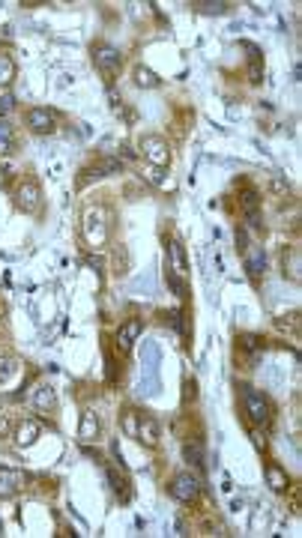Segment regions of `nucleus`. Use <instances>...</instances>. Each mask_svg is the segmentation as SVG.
Segmentation results:
<instances>
[{
    "mask_svg": "<svg viewBox=\"0 0 302 538\" xmlns=\"http://www.w3.org/2000/svg\"><path fill=\"white\" fill-rule=\"evenodd\" d=\"M135 84L138 87H144V90H156L159 87V75H156L153 69H147V66H135Z\"/></svg>",
    "mask_w": 302,
    "mask_h": 538,
    "instance_id": "obj_24",
    "label": "nucleus"
},
{
    "mask_svg": "<svg viewBox=\"0 0 302 538\" xmlns=\"http://www.w3.org/2000/svg\"><path fill=\"white\" fill-rule=\"evenodd\" d=\"M108 482H111V488H114V493H117L120 502L132 500V485H129L126 475H117V470H108Z\"/></svg>",
    "mask_w": 302,
    "mask_h": 538,
    "instance_id": "obj_21",
    "label": "nucleus"
},
{
    "mask_svg": "<svg viewBox=\"0 0 302 538\" xmlns=\"http://www.w3.org/2000/svg\"><path fill=\"white\" fill-rule=\"evenodd\" d=\"M141 332H144V320L141 317H129L126 323H120V329H117V350L123 356L132 353V347L141 338Z\"/></svg>",
    "mask_w": 302,
    "mask_h": 538,
    "instance_id": "obj_8",
    "label": "nucleus"
},
{
    "mask_svg": "<svg viewBox=\"0 0 302 538\" xmlns=\"http://www.w3.org/2000/svg\"><path fill=\"white\" fill-rule=\"evenodd\" d=\"M16 150V132H12V126L0 117V156H9Z\"/></svg>",
    "mask_w": 302,
    "mask_h": 538,
    "instance_id": "obj_25",
    "label": "nucleus"
},
{
    "mask_svg": "<svg viewBox=\"0 0 302 538\" xmlns=\"http://www.w3.org/2000/svg\"><path fill=\"white\" fill-rule=\"evenodd\" d=\"M227 6H231V4H225V0H215V4H212V0H207V4H204V0H195V4H192V9H198V12H227Z\"/></svg>",
    "mask_w": 302,
    "mask_h": 538,
    "instance_id": "obj_28",
    "label": "nucleus"
},
{
    "mask_svg": "<svg viewBox=\"0 0 302 538\" xmlns=\"http://www.w3.org/2000/svg\"><path fill=\"white\" fill-rule=\"evenodd\" d=\"M266 485L276 493H284L291 488V478H287V473L279 467V463H266Z\"/></svg>",
    "mask_w": 302,
    "mask_h": 538,
    "instance_id": "obj_19",
    "label": "nucleus"
},
{
    "mask_svg": "<svg viewBox=\"0 0 302 538\" xmlns=\"http://www.w3.org/2000/svg\"><path fill=\"white\" fill-rule=\"evenodd\" d=\"M242 48L249 51V81H252V84H261V81H264V60H261V48L249 45V42H242Z\"/></svg>",
    "mask_w": 302,
    "mask_h": 538,
    "instance_id": "obj_18",
    "label": "nucleus"
},
{
    "mask_svg": "<svg viewBox=\"0 0 302 538\" xmlns=\"http://www.w3.org/2000/svg\"><path fill=\"white\" fill-rule=\"evenodd\" d=\"M21 371L18 365V359H12V356H0V386H6L16 380V374Z\"/></svg>",
    "mask_w": 302,
    "mask_h": 538,
    "instance_id": "obj_23",
    "label": "nucleus"
},
{
    "mask_svg": "<svg viewBox=\"0 0 302 538\" xmlns=\"http://www.w3.org/2000/svg\"><path fill=\"white\" fill-rule=\"evenodd\" d=\"M252 440H254V446H257V448H266V440H264V434H257V431H254V434H252Z\"/></svg>",
    "mask_w": 302,
    "mask_h": 538,
    "instance_id": "obj_32",
    "label": "nucleus"
},
{
    "mask_svg": "<svg viewBox=\"0 0 302 538\" xmlns=\"http://www.w3.org/2000/svg\"><path fill=\"white\" fill-rule=\"evenodd\" d=\"M183 458H185L189 467H195L198 473H204V443H200V440L183 443Z\"/></svg>",
    "mask_w": 302,
    "mask_h": 538,
    "instance_id": "obj_17",
    "label": "nucleus"
},
{
    "mask_svg": "<svg viewBox=\"0 0 302 538\" xmlns=\"http://www.w3.org/2000/svg\"><path fill=\"white\" fill-rule=\"evenodd\" d=\"M239 203H242V215H246L249 227L254 230V234H261V230H264V222H261V195H257L254 188H246L242 198H239Z\"/></svg>",
    "mask_w": 302,
    "mask_h": 538,
    "instance_id": "obj_9",
    "label": "nucleus"
},
{
    "mask_svg": "<svg viewBox=\"0 0 302 538\" xmlns=\"http://www.w3.org/2000/svg\"><path fill=\"white\" fill-rule=\"evenodd\" d=\"M12 108H16V96L4 93V96H0V117H4V114H9Z\"/></svg>",
    "mask_w": 302,
    "mask_h": 538,
    "instance_id": "obj_30",
    "label": "nucleus"
},
{
    "mask_svg": "<svg viewBox=\"0 0 302 538\" xmlns=\"http://www.w3.org/2000/svg\"><path fill=\"white\" fill-rule=\"evenodd\" d=\"M12 440H16L18 448H31L39 440V425L33 419H21L16 428H12Z\"/></svg>",
    "mask_w": 302,
    "mask_h": 538,
    "instance_id": "obj_12",
    "label": "nucleus"
},
{
    "mask_svg": "<svg viewBox=\"0 0 302 538\" xmlns=\"http://www.w3.org/2000/svg\"><path fill=\"white\" fill-rule=\"evenodd\" d=\"M239 398H242V407H246V416H249L252 425L254 428H266L272 421V407H269L264 392H257L249 383H239Z\"/></svg>",
    "mask_w": 302,
    "mask_h": 538,
    "instance_id": "obj_2",
    "label": "nucleus"
},
{
    "mask_svg": "<svg viewBox=\"0 0 302 538\" xmlns=\"http://www.w3.org/2000/svg\"><path fill=\"white\" fill-rule=\"evenodd\" d=\"M279 329H291V332H299V314L296 311H291V314H281L279 320Z\"/></svg>",
    "mask_w": 302,
    "mask_h": 538,
    "instance_id": "obj_29",
    "label": "nucleus"
},
{
    "mask_svg": "<svg viewBox=\"0 0 302 538\" xmlns=\"http://www.w3.org/2000/svg\"><path fill=\"white\" fill-rule=\"evenodd\" d=\"M102 434V421H99L96 410H84L81 413V425H78V440L81 443H96Z\"/></svg>",
    "mask_w": 302,
    "mask_h": 538,
    "instance_id": "obj_11",
    "label": "nucleus"
},
{
    "mask_svg": "<svg viewBox=\"0 0 302 538\" xmlns=\"http://www.w3.org/2000/svg\"><path fill=\"white\" fill-rule=\"evenodd\" d=\"M31 404L36 407L39 413H51L54 407H57V395H54V389L48 383H36L33 392H31Z\"/></svg>",
    "mask_w": 302,
    "mask_h": 538,
    "instance_id": "obj_14",
    "label": "nucleus"
},
{
    "mask_svg": "<svg viewBox=\"0 0 302 538\" xmlns=\"http://www.w3.org/2000/svg\"><path fill=\"white\" fill-rule=\"evenodd\" d=\"M138 419H141L138 410H123V416H120V428H123L126 437H135V434H138Z\"/></svg>",
    "mask_w": 302,
    "mask_h": 538,
    "instance_id": "obj_26",
    "label": "nucleus"
},
{
    "mask_svg": "<svg viewBox=\"0 0 302 538\" xmlns=\"http://www.w3.org/2000/svg\"><path fill=\"white\" fill-rule=\"evenodd\" d=\"M24 126L31 129L33 135H54L57 132V114L51 108H27Z\"/></svg>",
    "mask_w": 302,
    "mask_h": 538,
    "instance_id": "obj_6",
    "label": "nucleus"
},
{
    "mask_svg": "<svg viewBox=\"0 0 302 538\" xmlns=\"http://www.w3.org/2000/svg\"><path fill=\"white\" fill-rule=\"evenodd\" d=\"M246 269H249V275H252V281H254V284L264 279V269H266V254H264L261 245H254V249L249 245V249H246Z\"/></svg>",
    "mask_w": 302,
    "mask_h": 538,
    "instance_id": "obj_15",
    "label": "nucleus"
},
{
    "mask_svg": "<svg viewBox=\"0 0 302 538\" xmlns=\"http://www.w3.org/2000/svg\"><path fill=\"white\" fill-rule=\"evenodd\" d=\"M135 440H138V443H144L147 448H156V446L162 443V428H159V421H156L153 416H144V413H141Z\"/></svg>",
    "mask_w": 302,
    "mask_h": 538,
    "instance_id": "obj_10",
    "label": "nucleus"
},
{
    "mask_svg": "<svg viewBox=\"0 0 302 538\" xmlns=\"http://www.w3.org/2000/svg\"><path fill=\"white\" fill-rule=\"evenodd\" d=\"M281 272H284V279H291L293 284L302 281V260H299L296 245H291V249L281 252Z\"/></svg>",
    "mask_w": 302,
    "mask_h": 538,
    "instance_id": "obj_13",
    "label": "nucleus"
},
{
    "mask_svg": "<svg viewBox=\"0 0 302 538\" xmlns=\"http://www.w3.org/2000/svg\"><path fill=\"white\" fill-rule=\"evenodd\" d=\"M81 237L90 249H105L111 240V212L105 207H87L81 215Z\"/></svg>",
    "mask_w": 302,
    "mask_h": 538,
    "instance_id": "obj_1",
    "label": "nucleus"
},
{
    "mask_svg": "<svg viewBox=\"0 0 302 538\" xmlns=\"http://www.w3.org/2000/svg\"><path fill=\"white\" fill-rule=\"evenodd\" d=\"M93 63H96V69L102 72V75L108 78V81H114L120 75V69H123V54H120V48H114V45H96L93 48Z\"/></svg>",
    "mask_w": 302,
    "mask_h": 538,
    "instance_id": "obj_4",
    "label": "nucleus"
},
{
    "mask_svg": "<svg viewBox=\"0 0 302 538\" xmlns=\"http://www.w3.org/2000/svg\"><path fill=\"white\" fill-rule=\"evenodd\" d=\"M21 485H24V475L21 473L0 470V497H12V493H16Z\"/></svg>",
    "mask_w": 302,
    "mask_h": 538,
    "instance_id": "obj_20",
    "label": "nucleus"
},
{
    "mask_svg": "<svg viewBox=\"0 0 302 538\" xmlns=\"http://www.w3.org/2000/svg\"><path fill=\"white\" fill-rule=\"evenodd\" d=\"M237 249L246 254V249H249V237H246V227H237Z\"/></svg>",
    "mask_w": 302,
    "mask_h": 538,
    "instance_id": "obj_31",
    "label": "nucleus"
},
{
    "mask_svg": "<svg viewBox=\"0 0 302 538\" xmlns=\"http://www.w3.org/2000/svg\"><path fill=\"white\" fill-rule=\"evenodd\" d=\"M16 75H18L16 60H12L9 54H0V90H6V87H12Z\"/></svg>",
    "mask_w": 302,
    "mask_h": 538,
    "instance_id": "obj_22",
    "label": "nucleus"
},
{
    "mask_svg": "<svg viewBox=\"0 0 302 538\" xmlns=\"http://www.w3.org/2000/svg\"><path fill=\"white\" fill-rule=\"evenodd\" d=\"M168 254H171V275H177V279H185V272H189V264H185V252H183V242L180 240H171L168 242Z\"/></svg>",
    "mask_w": 302,
    "mask_h": 538,
    "instance_id": "obj_16",
    "label": "nucleus"
},
{
    "mask_svg": "<svg viewBox=\"0 0 302 538\" xmlns=\"http://www.w3.org/2000/svg\"><path fill=\"white\" fill-rule=\"evenodd\" d=\"M16 207L24 215H39L42 212V188L36 180H24L16 192Z\"/></svg>",
    "mask_w": 302,
    "mask_h": 538,
    "instance_id": "obj_5",
    "label": "nucleus"
},
{
    "mask_svg": "<svg viewBox=\"0 0 302 538\" xmlns=\"http://www.w3.org/2000/svg\"><path fill=\"white\" fill-rule=\"evenodd\" d=\"M138 150L153 168H168L171 165V147H168V141L162 135H141Z\"/></svg>",
    "mask_w": 302,
    "mask_h": 538,
    "instance_id": "obj_3",
    "label": "nucleus"
},
{
    "mask_svg": "<svg viewBox=\"0 0 302 538\" xmlns=\"http://www.w3.org/2000/svg\"><path fill=\"white\" fill-rule=\"evenodd\" d=\"M239 350H242V353L257 356V353L264 350V341H261V338H254V335H242V338H239Z\"/></svg>",
    "mask_w": 302,
    "mask_h": 538,
    "instance_id": "obj_27",
    "label": "nucleus"
},
{
    "mask_svg": "<svg viewBox=\"0 0 302 538\" xmlns=\"http://www.w3.org/2000/svg\"><path fill=\"white\" fill-rule=\"evenodd\" d=\"M171 497H174L177 502H195L198 493H200V475L195 473H180L174 475V482H171Z\"/></svg>",
    "mask_w": 302,
    "mask_h": 538,
    "instance_id": "obj_7",
    "label": "nucleus"
}]
</instances>
